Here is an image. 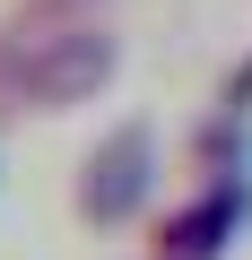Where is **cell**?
Instances as JSON below:
<instances>
[{
    "mask_svg": "<svg viewBox=\"0 0 252 260\" xmlns=\"http://www.w3.org/2000/svg\"><path fill=\"white\" fill-rule=\"evenodd\" d=\"M113 70H122V44H113L104 26H61V35H35V44L9 61V104H18V113H70V104H87Z\"/></svg>",
    "mask_w": 252,
    "mask_h": 260,
    "instance_id": "obj_1",
    "label": "cell"
},
{
    "mask_svg": "<svg viewBox=\"0 0 252 260\" xmlns=\"http://www.w3.org/2000/svg\"><path fill=\"white\" fill-rule=\"evenodd\" d=\"M148 191H157V130L148 121L104 130L87 148V165H78V217L87 225H131L148 208Z\"/></svg>",
    "mask_w": 252,
    "mask_h": 260,
    "instance_id": "obj_2",
    "label": "cell"
},
{
    "mask_svg": "<svg viewBox=\"0 0 252 260\" xmlns=\"http://www.w3.org/2000/svg\"><path fill=\"white\" fill-rule=\"evenodd\" d=\"M226 104H252V70H243V78H226Z\"/></svg>",
    "mask_w": 252,
    "mask_h": 260,
    "instance_id": "obj_3",
    "label": "cell"
}]
</instances>
